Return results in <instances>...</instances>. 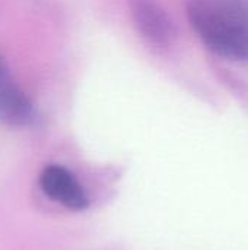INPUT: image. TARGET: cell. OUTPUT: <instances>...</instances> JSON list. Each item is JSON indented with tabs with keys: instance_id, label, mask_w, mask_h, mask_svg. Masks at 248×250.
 <instances>
[{
	"instance_id": "cell-1",
	"label": "cell",
	"mask_w": 248,
	"mask_h": 250,
	"mask_svg": "<svg viewBox=\"0 0 248 250\" xmlns=\"http://www.w3.org/2000/svg\"><path fill=\"white\" fill-rule=\"evenodd\" d=\"M187 15L209 50L229 60H248V0H191Z\"/></svg>"
},
{
	"instance_id": "cell-2",
	"label": "cell",
	"mask_w": 248,
	"mask_h": 250,
	"mask_svg": "<svg viewBox=\"0 0 248 250\" xmlns=\"http://www.w3.org/2000/svg\"><path fill=\"white\" fill-rule=\"evenodd\" d=\"M42 192L54 202L72 211H82L88 207V196L77 179L64 167L48 166L39 176Z\"/></svg>"
},
{
	"instance_id": "cell-3",
	"label": "cell",
	"mask_w": 248,
	"mask_h": 250,
	"mask_svg": "<svg viewBox=\"0 0 248 250\" xmlns=\"http://www.w3.org/2000/svg\"><path fill=\"white\" fill-rule=\"evenodd\" d=\"M130 13L137 31L152 44L164 47L174 38V25L155 0H129Z\"/></svg>"
},
{
	"instance_id": "cell-4",
	"label": "cell",
	"mask_w": 248,
	"mask_h": 250,
	"mask_svg": "<svg viewBox=\"0 0 248 250\" xmlns=\"http://www.w3.org/2000/svg\"><path fill=\"white\" fill-rule=\"evenodd\" d=\"M35 117L32 103L15 83L4 59L0 56V123L28 126Z\"/></svg>"
}]
</instances>
